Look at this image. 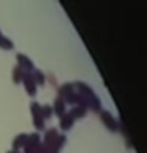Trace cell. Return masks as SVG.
<instances>
[{
    "mask_svg": "<svg viewBox=\"0 0 147 153\" xmlns=\"http://www.w3.org/2000/svg\"><path fill=\"white\" fill-rule=\"evenodd\" d=\"M73 86H75V91H76V94H80V95L89 103V108H91V110L100 112V99L95 95L93 88L88 86L86 82H73Z\"/></svg>",
    "mask_w": 147,
    "mask_h": 153,
    "instance_id": "cell-1",
    "label": "cell"
},
{
    "mask_svg": "<svg viewBox=\"0 0 147 153\" xmlns=\"http://www.w3.org/2000/svg\"><path fill=\"white\" fill-rule=\"evenodd\" d=\"M100 120H103V123L106 125V129H108L110 133H117V131H119V123H117V120H115L108 110H100Z\"/></svg>",
    "mask_w": 147,
    "mask_h": 153,
    "instance_id": "cell-2",
    "label": "cell"
},
{
    "mask_svg": "<svg viewBox=\"0 0 147 153\" xmlns=\"http://www.w3.org/2000/svg\"><path fill=\"white\" fill-rule=\"evenodd\" d=\"M17 65H19L24 73H32V71L35 69V67H34V62H32V60H30L26 54H22V52H19V54H17Z\"/></svg>",
    "mask_w": 147,
    "mask_h": 153,
    "instance_id": "cell-3",
    "label": "cell"
},
{
    "mask_svg": "<svg viewBox=\"0 0 147 153\" xmlns=\"http://www.w3.org/2000/svg\"><path fill=\"white\" fill-rule=\"evenodd\" d=\"M21 82L24 84V88H26V94L28 95H35L37 94V86L34 84V80H32V73H24L22 75V79H21Z\"/></svg>",
    "mask_w": 147,
    "mask_h": 153,
    "instance_id": "cell-4",
    "label": "cell"
},
{
    "mask_svg": "<svg viewBox=\"0 0 147 153\" xmlns=\"http://www.w3.org/2000/svg\"><path fill=\"white\" fill-rule=\"evenodd\" d=\"M52 114H56L58 118H61L65 114V103L61 101L60 97H56V99H54V103H52Z\"/></svg>",
    "mask_w": 147,
    "mask_h": 153,
    "instance_id": "cell-5",
    "label": "cell"
},
{
    "mask_svg": "<svg viewBox=\"0 0 147 153\" xmlns=\"http://www.w3.org/2000/svg\"><path fill=\"white\" fill-rule=\"evenodd\" d=\"M73 123H75V120H73L71 114H67V112L60 118V129L61 131H69V129L73 127Z\"/></svg>",
    "mask_w": 147,
    "mask_h": 153,
    "instance_id": "cell-6",
    "label": "cell"
},
{
    "mask_svg": "<svg viewBox=\"0 0 147 153\" xmlns=\"http://www.w3.org/2000/svg\"><path fill=\"white\" fill-rule=\"evenodd\" d=\"M26 142H28V134H24V133L19 134L17 138L13 140V151H21L22 148L26 146Z\"/></svg>",
    "mask_w": 147,
    "mask_h": 153,
    "instance_id": "cell-7",
    "label": "cell"
},
{
    "mask_svg": "<svg viewBox=\"0 0 147 153\" xmlns=\"http://www.w3.org/2000/svg\"><path fill=\"white\" fill-rule=\"evenodd\" d=\"M71 91H75L73 82H65V84H61V86H60V90H58V97H60V99H64L67 94H71Z\"/></svg>",
    "mask_w": 147,
    "mask_h": 153,
    "instance_id": "cell-8",
    "label": "cell"
},
{
    "mask_svg": "<svg viewBox=\"0 0 147 153\" xmlns=\"http://www.w3.org/2000/svg\"><path fill=\"white\" fill-rule=\"evenodd\" d=\"M32 80L35 86H39V84H45V73L39 71V69H34L32 71Z\"/></svg>",
    "mask_w": 147,
    "mask_h": 153,
    "instance_id": "cell-9",
    "label": "cell"
},
{
    "mask_svg": "<svg viewBox=\"0 0 147 153\" xmlns=\"http://www.w3.org/2000/svg\"><path fill=\"white\" fill-rule=\"evenodd\" d=\"M15 47L13 45V41L10 39L7 36H0V49H4V51H11Z\"/></svg>",
    "mask_w": 147,
    "mask_h": 153,
    "instance_id": "cell-10",
    "label": "cell"
},
{
    "mask_svg": "<svg viewBox=\"0 0 147 153\" xmlns=\"http://www.w3.org/2000/svg\"><path fill=\"white\" fill-rule=\"evenodd\" d=\"M73 116V120H82L84 116H86V110L84 108H80V106H73V110L69 112Z\"/></svg>",
    "mask_w": 147,
    "mask_h": 153,
    "instance_id": "cell-11",
    "label": "cell"
},
{
    "mask_svg": "<svg viewBox=\"0 0 147 153\" xmlns=\"http://www.w3.org/2000/svg\"><path fill=\"white\" fill-rule=\"evenodd\" d=\"M34 127L37 129V131H43L45 129V120H43L41 114H35L34 116Z\"/></svg>",
    "mask_w": 147,
    "mask_h": 153,
    "instance_id": "cell-12",
    "label": "cell"
},
{
    "mask_svg": "<svg viewBox=\"0 0 147 153\" xmlns=\"http://www.w3.org/2000/svg\"><path fill=\"white\" fill-rule=\"evenodd\" d=\"M26 144H32V146H39L41 144V134L39 133H32L28 134V142Z\"/></svg>",
    "mask_w": 147,
    "mask_h": 153,
    "instance_id": "cell-13",
    "label": "cell"
},
{
    "mask_svg": "<svg viewBox=\"0 0 147 153\" xmlns=\"http://www.w3.org/2000/svg\"><path fill=\"white\" fill-rule=\"evenodd\" d=\"M22 75H24V71H22L19 65H15V69H13V82H15V84H19L21 79H22Z\"/></svg>",
    "mask_w": 147,
    "mask_h": 153,
    "instance_id": "cell-14",
    "label": "cell"
},
{
    "mask_svg": "<svg viewBox=\"0 0 147 153\" xmlns=\"http://www.w3.org/2000/svg\"><path fill=\"white\" fill-rule=\"evenodd\" d=\"M41 116H43V120H49L52 116V108H50V106H47V105H43L41 106Z\"/></svg>",
    "mask_w": 147,
    "mask_h": 153,
    "instance_id": "cell-15",
    "label": "cell"
},
{
    "mask_svg": "<svg viewBox=\"0 0 147 153\" xmlns=\"http://www.w3.org/2000/svg\"><path fill=\"white\" fill-rule=\"evenodd\" d=\"M7 153H21V151H13V149H10V151H7Z\"/></svg>",
    "mask_w": 147,
    "mask_h": 153,
    "instance_id": "cell-16",
    "label": "cell"
},
{
    "mask_svg": "<svg viewBox=\"0 0 147 153\" xmlns=\"http://www.w3.org/2000/svg\"><path fill=\"white\" fill-rule=\"evenodd\" d=\"M0 36H2V32H0Z\"/></svg>",
    "mask_w": 147,
    "mask_h": 153,
    "instance_id": "cell-17",
    "label": "cell"
}]
</instances>
